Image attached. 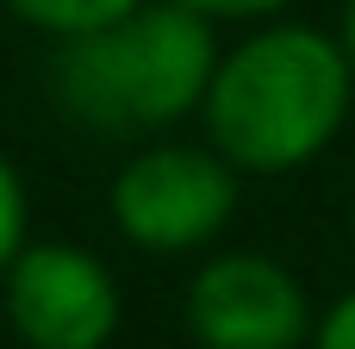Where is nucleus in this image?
I'll return each mask as SVG.
<instances>
[{"label":"nucleus","mask_w":355,"mask_h":349,"mask_svg":"<svg viewBox=\"0 0 355 349\" xmlns=\"http://www.w3.org/2000/svg\"><path fill=\"white\" fill-rule=\"evenodd\" d=\"M181 6H193V12H206V19L218 25V19H275V12L293 6V0H181Z\"/></svg>","instance_id":"1a4fd4ad"},{"label":"nucleus","mask_w":355,"mask_h":349,"mask_svg":"<svg viewBox=\"0 0 355 349\" xmlns=\"http://www.w3.org/2000/svg\"><path fill=\"white\" fill-rule=\"evenodd\" d=\"M212 19L181 0H144L125 19L62 37L50 62V94L69 119L106 137L162 131L206 106L212 69H218Z\"/></svg>","instance_id":"f03ea898"},{"label":"nucleus","mask_w":355,"mask_h":349,"mask_svg":"<svg viewBox=\"0 0 355 349\" xmlns=\"http://www.w3.org/2000/svg\"><path fill=\"white\" fill-rule=\"evenodd\" d=\"M355 100L343 44L318 25H262L218 56L206 87V144L237 175H287L331 150Z\"/></svg>","instance_id":"f257e3e1"},{"label":"nucleus","mask_w":355,"mask_h":349,"mask_svg":"<svg viewBox=\"0 0 355 349\" xmlns=\"http://www.w3.org/2000/svg\"><path fill=\"white\" fill-rule=\"evenodd\" d=\"M131 6H144V0H6V12H12L19 25L50 31L56 44H62V37H81V31H100V25L125 19Z\"/></svg>","instance_id":"423d86ee"},{"label":"nucleus","mask_w":355,"mask_h":349,"mask_svg":"<svg viewBox=\"0 0 355 349\" xmlns=\"http://www.w3.org/2000/svg\"><path fill=\"white\" fill-rule=\"evenodd\" d=\"M6 318L31 349H106L119 331V281L75 244H25L6 269Z\"/></svg>","instance_id":"39448f33"},{"label":"nucleus","mask_w":355,"mask_h":349,"mask_svg":"<svg viewBox=\"0 0 355 349\" xmlns=\"http://www.w3.org/2000/svg\"><path fill=\"white\" fill-rule=\"evenodd\" d=\"M312 349H355V287L318 318V331H312Z\"/></svg>","instance_id":"6e6552de"},{"label":"nucleus","mask_w":355,"mask_h":349,"mask_svg":"<svg viewBox=\"0 0 355 349\" xmlns=\"http://www.w3.org/2000/svg\"><path fill=\"white\" fill-rule=\"evenodd\" d=\"M337 44H343V56H349V69H355V0H343V19H337Z\"/></svg>","instance_id":"9d476101"},{"label":"nucleus","mask_w":355,"mask_h":349,"mask_svg":"<svg viewBox=\"0 0 355 349\" xmlns=\"http://www.w3.org/2000/svg\"><path fill=\"white\" fill-rule=\"evenodd\" d=\"M187 331L200 349H300L318 318L293 269L256 250H225L187 281Z\"/></svg>","instance_id":"20e7f679"},{"label":"nucleus","mask_w":355,"mask_h":349,"mask_svg":"<svg viewBox=\"0 0 355 349\" xmlns=\"http://www.w3.org/2000/svg\"><path fill=\"white\" fill-rule=\"evenodd\" d=\"M19 250H25V181L0 150V275L19 262Z\"/></svg>","instance_id":"0eeeda50"},{"label":"nucleus","mask_w":355,"mask_h":349,"mask_svg":"<svg viewBox=\"0 0 355 349\" xmlns=\"http://www.w3.org/2000/svg\"><path fill=\"white\" fill-rule=\"evenodd\" d=\"M237 212V169L212 144H156L112 175V225L150 256L206 250Z\"/></svg>","instance_id":"7ed1b4c3"},{"label":"nucleus","mask_w":355,"mask_h":349,"mask_svg":"<svg viewBox=\"0 0 355 349\" xmlns=\"http://www.w3.org/2000/svg\"><path fill=\"white\" fill-rule=\"evenodd\" d=\"M349 237H355V200H349Z\"/></svg>","instance_id":"9b49d317"}]
</instances>
